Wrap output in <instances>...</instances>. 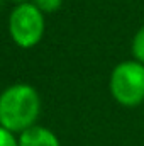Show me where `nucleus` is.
I'll use <instances>...</instances> for the list:
<instances>
[{"instance_id": "obj_4", "label": "nucleus", "mask_w": 144, "mask_h": 146, "mask_svg": "<svg viewBox=\"0 0 144 146\" xmlns=\"http://www.w3.org/2000/svg\"><path fill=\"white\" fill-rule=\"evenodd\" d=\"M19 146H59V141L49 129L41 126H32L22 131Z\"/></svg>"}, {"instance_id": "obj_6", "label": "nucleus", "mask_w": 144, "mask_h": 146, "mask_svg": "<svg viewBox=\"0 0 144 146\" xmlns=\"http://www.w3.org/2000/svg\"><path fill=\"white\" fill-rule=\"evenodd\" d=\"M61 3H63V0H34V5L37 9L41 12H48V14L56 12L61 7Z\"/></svg>"}, {"instance_id": "obj_3", "label": "nucleus", "mask_w": 144, "mask_h": 146, "mask_svg": "<svg viewBox=\"0 0 144 146\" xmlns=\"http://www.w3.org/2000/svg\"><path fill=\"white\" fill-rule=\"evenodd\" d=\"M10 36L20 48H32L41 41L44 33L42 12L34 3H20L9 17Z\"/></svg>"}, {"instance_id": "obj_1", "label": "nucleus", "mask_w": 144, "mask_h": 146, "mask_svg": "<svg viewBox=\"0 0 144 146\" xmlns=\"http://www.w3.org/2000/svg\"><path fill=\"white\" fill-rule=\"evenodd\" d=\"M39 95L31 85L17 83L0 95V124L12 131L32 127L39 114Z\"/></svg>"}, {"instance_id": "obj_5", "label": "nucleus", "mask_w": 144, "mask_h": 146, "mask_svg": "<svg viewBox=\"0 0 144 146\" xmlns=\"http://www.w3.org/2000/svg\"><path fill=\"white\" fill-rule=\"evenodd\" d=\"M132 54L136 61L144 65V26L136 33V36L132 39Z\"/></svg>"}, {"instance_id": "obj_7", "label": "nucleus", "mask_w": 144, "mask_h": 146, "mask_svg": "<svg viewBox=\"0 0 144 146\" xmlns=\"http://www.w3.org/2000/svg\"><path fill=\"white\" fill-rule=\"evenodd\" d=\"M0 146H19V143L14 139L12 133L0 126Z\"/></svg>"}, {"instance_id": "obj_8", "label": "nucleus", "mask_w": 144, "mask_h": 146, "mask_svg": "<svg viewBox=\"0 0 144 146\" xmlns=\"http://www.w3.org/2000/svg\"><path fill=\"white\" fill-rule=\"evenodd\" d=\"M15 2H22V3H24V2H26V0H15Z\"/></svg>"}, {"instance_id": "obj_2", "label": "nucleus", "mask_w": 144, "mask_h": 146, "mask_svg": "<svg viewBox=\"0 0 144 146\" xmlns=\"http://www.w3.org/2000/svg\"><path fill=\"white\" fill-rule=\"evenodd\" d=\"M110 92L114 99L126 106L134 107L144 100V65L139 61L119 63L110 75Z\"/></svg>"}]
</instances>
